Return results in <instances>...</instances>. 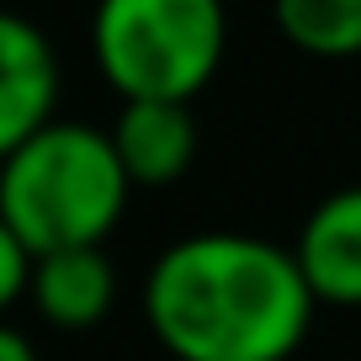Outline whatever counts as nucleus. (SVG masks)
I'll return each instance as SVG.
<instances>
[{
    "label": "nucleus",
    "mask_w": 361,
    "mask_h": 361,
    "mask_svg": "<svg viewBox=\"0 0 361 361\" xmlns=\"http://www.w3.org/2000/svg\"><path fill=\"white\" fill-rule=\"evenodd\" d=\"M314 308L293 250L260 234H186L144 276V319L176 361H293Z\"/></svg>",
    "instance_id": "nucleus-1"
},
{
    "label": "nucleus",
    "mask_w": 361,
    "mask_h": 361,
    "mask_svg": "<svg viewBox=\"0 0 361 361\" xmlns=\"http://www.w3.org/2000/svg\"><path fill=\"white\" fill-rule=\"evenodd\" d=\"M123 165L106 128L48 117L0 159V224L16 234L27 255L75 245H106L128 213Z\"/></svg>",
    "instance_id": "nucleus-2"
},
{
    "label": "nucleus",
    "mask_w": 361,
    "mask_h": 361,
    "mask_svg": "<svg viewBox=\"0 0 361 361\" xmlns=\"http://www.w3.org/2000/svg\"><path fill=\"white\" fill-rule=\"evenodd\" d=\"M228 54L224 0H96L90 59L123 102H197Z\"/></svg>",
    "instance_id": "nucleus-3"
},
{
    "label": "nucleus",
    "mask_w": 361,
    "mask_h": 361,
    "mask_svg": "<svg viewBox=\"0 0 361 361\" xmlns=\"http://www.w3.org/2000/svg\"><path fill=\"white\" fill-rule=\"evenodd\" d=\"M308 298L329 308H361V186L319 197L293 245Z\"/></svg>",
    "instance_id": "nucleus-4"
},
{
    "label": "nucleus",
    "mask_w": 361,
    "mask_h": 361,
    "mask_svg": "<svg viewBox=\"0 0 361 361\" xmlns=\"http://www.w3.org/2000/svg\"><path fill=\"white\" fill-rule=\"evenodd\" d=\"M59 106V54L37 22L0 11V159Z\"/></svg>",
    "instance_id": "nucleus-5"
},
{
    "label": "nucleus",
    "mask_w": 361,
    "mask_h": 361,
    "mask_svg": "<svg viewBox=\"0 0 361 361\" xmlns=\"http://www.w3.org/2000/svg\"><path fill=\"white\" fill-rule=\"evenodd\" d=\"M106 138L128 186H170L197 165L202 149L192 102H123Z\"/></svg>",
    "instance_id": "nucleus-6"
},
{
    "label": "nucleus",
    "mask_w": 361,
    "mask_h": 361,
    "mask_svg": "<svg viewBox=\"0 0 361 361\" xmlns=\"http://www.w3.org/2000/svg\"><path fill=\"white\" fill-rule=\"evenodd\" d=\"M27 298L37 319L54 329H96L117 303V266L102 245H75V250H48L32 255L27 266Z\"/></svg>",
    "instance_id": "nucleus-7"
},
{
    "label": "nucleus",
    "mask_w": 361,
    "mask_h": 361,
    "mask_svg": "<svg viewBox=\"0 0 361 361\" xmlns=\"http://www.w3.org/2000/svg\"><path fill=\"white\" fill-rule=\"evenodd\" d=\"M271 22L308 59L361 54V0H271Z\"/></svg>",
    "instance_id": "nucleus-8"
},
{
    "label": "nucleus",
    "mask_w": 361,
    "mask_h": 361,
    "mask_svg": "<svg viewBox=\"0 0 361 361\" xmlns=\"http://www.w3.org/2000/svg\"><path fill=\"white\" fill-rule=\"evenodd\" d=\"M27 266H32V255L16 245L11 228L0 224V314H6L16 298H27Z\"/></svg>",
    "instance_id": "nucleus-9"
},
{
    "label": "nucleus",
    "mask_w": 361,
    "mask_h": 361,
    "mask_svg": "<svg viewBox=\"0 0 361 361\" xmlns=\"http://www.w3.org/2000/svg\"><path fill=\"white\" fill-rule=\"evenodd\" d=\"M0 361H37V345L22 329H11L6 319H0Z\"/></svg>",
    "instance_id": "nucleus-10"
}]
</instances>
